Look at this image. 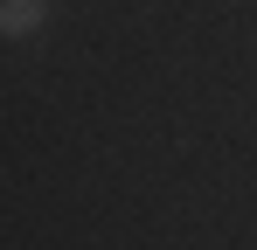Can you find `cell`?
Listing matches in <instances>:
<instances>
[{
    "mask_svg": "<svg viewBox=\"0 0 257 250\" xmlns=\"http://www.w3.org/2000/svg\"><path fill=\"white\" fill-rule=\"evenodd\" d=\"M49 14H56V0H0V35L7 42H28L49 28Z\"/></svg>",
    "mask_w": 257,
    "mask_h": 250,
    "instance_id": "1",
    "label": "cell"
}]
</instances>
